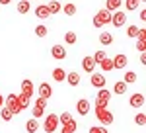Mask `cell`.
Returning a JSON list of instances; mask_svg holds the SVG:
<instances>
[{
  "label": "cell",
  "mask_w": 146,
  "mask_h": 133,
  "mask_svg": "<svg viewBox=\"0 0 146 133\" xmlns=\"http://www.w3.org/2000/svg\"><path fill=\"white\" fill-rule=\"evenodd\" d=\"M109 100H111V92L107 88H100L98 90V94H96V108H107V104H109Z\"/></svg>",
  "instance_id": "cell-1"
},
{
  "label": "cell",
  "mask_w": 146,
  "mask_h": 133,
  "mask_svg": "<svg viewBox=\"0 0 146 133\" xmlns=\"http://www.w3.org/2000/svg\"><path fill=\"white\" fill-rule=\"evenodd\" d=\"M58 125H60V123H58V116H56V114H49L45 118V123H43L41 127L45 129V133H55L56 129H58Z\"/></svg>",
  "instance_id": "cell-2"
},
{
  "label": "cell",
  "mask_w": 146,
  "mask_h": 133,
  "mask_svg": "<svg viewBox=\"0 0 146 133\" xmlns=\"http://www.w3.org/2000/svg\"><path fill=\"white\" fill-rule=\"evenodd\" d=\"M105 24H111V12H107L103 8L94 16V28H103Z\"/></svg>",
  "instance_id": "cell-3"
},
{
  "label": "cell",
  "mask_w": 146,
  "mask_h": 133,
  "mask_svg": "<svg viewBox=\"0 0 146 133\" xmlns=\"http://www.w3.org/2000/svg\"><path fill=\"white\" fill-rule=\"evenodd\" d=\"M96 118L100 120L101 125H111L113 123V114L107 108H96Z\"/></svg>",
  "instance_id": "cell-4"
},
{
  "label": "cell",
  "mask_w": 146,
  "mask_h": 133,
  "mask_svg": "<svg viewBox=\"0 0 146 133\" xmlns=\"http://www.w3.org/2000/svg\"><path fill=\"white\" fill-rule=\"evenodd\" d=\"M4 108H8L14 116H16V114H20L22 108L18 106V94H8V96L4 98Z\"/></svg>",
  "instance_id": "cell-5"
},
{
  "label": "cell",
  "mask_w": 146,
  "mask_h": 133,
  "mask_svg": "<svg viewBox=\"0 0 146 133\" xmlns=\"http://www.w3.org/2000/svg\"><path fill=\"white\" fill-rule=\"evenodd\" d=\"M111 24L115 26V28H123L125 24H127V14H125L123 10H117L111 14Z\"/></svg>",
  "instance_id": "cell-6"
},
{
  "label": "cell",
  "mask_w": 146,
  "mask_h": 133,
  "mask_svg": "<svg viewBox=\"0 0 146 133\" xmlns=\"http://www.w3.org/2000/svg\"><path fill=\"white\" fill-rule=\"evenodd\" d=\"M90 82H92V86H96V88L100 90V88H105V84H107V78L103 77L101 73H92L90 75Z\"/></svg>",
  "instance_id": "cell-7"
},
{
  "label": "cell",
  "mask_w": 146,
  "mask_h": 133,
  "mask_svg": "<svg viewBox=\"0 0 146 133\" xmlns=\"http://www.w3.org/2000/svg\"><path fill=\"white\" fill-rule=\"evenodd\" d=\"M37 94H39V98L49 100L51 96H53V86H51L49 82H41V84H39V90H37Z\"/></svg>",
  "instance_id": "cell-8"
},
{
  "label": "cell",
  "mask_w": 146,
  "mask_h": 133,
  "mask_svg": "<svg viewBox=\"0 0 146 133\" xmlns=\"http://www.w3.org/2000/svg\"><path fill=\"white\" fill-rule=\"evenodd\" d=\"M144 102H146V98H144V94H140V92L133 94V96H131V100H129V104H131L135 110H140V108L144 106Z\"/></svg>",
  "instance_id": "cell-9"
},
{
  "label": "cell",
  "mask_w": 146,
  "mask_h": 133,
  "mask_svg": "<svg viewBox=\"0 0 146 133\" xmlns=\"http://www.w3.org/2000/svg\"><path fill=\"white\" fill-rule=\"evenodd\" d=\"M22 94H25L27 98H31L35 94V86H33V82H31L29 78H23L22 80Z\"/></svg>",
  "instance_id": "cell-10"
},
{
  "label": "cell",
  "mask_w": 146,
  "mask_h": 133,
  "mask_svg": "<svg viewBox=\"0 0 146 133\" xmlns=\"http://www.w3.org/2000/svg\"><path fill=\"white\" fill-rule=\"evenodd\" d=\"M92 108V104H90V100H86V98H82L76 102V112H78L80 116H88V112H90Z\"/></svg>",
  "instance_id": "cell-11"
},
{
  "label": "cell",
  "mask_w": 146,
  "mask_h": 133,
  "mask_svg": "<svg viewBox=\"0 0 146 133\" xmlns=\"http://www.w3.org/2000/svg\"><path fill=\"white\" fill-rule=\"evenodd\" d=\"M51 55L55 57L56 61H62V59H66V49L60 47V45H53L51 47Z\"/></svg>",
  "instance_id": "cell-12"
},
{
  "label": "cell",
  "mask_w": 146,
  "mask_h": 133,
  "mask_svg": "<svg viewBox=\"0 0 146 133\" xmlns=\"http://www.w3.org/2000/svg\"><path fill=\"white\" fill-rule=\"evenodd\" d=\"M96 65H98V63H96L92 57H84V59H82V69H84L88 75H92V73L96 71Z\"/></svg>",
  "instance_id": "cell-13"
},
{
  "label": "cell",
  "mask_w": 146,
  "mask_h": 133,
  "mask_svg": "<svg viewBox=\"0 0 146 133\" xmlns=\"http://www.w3.org/2000/svg\"><path fill=\"white\" fill-rule=\"evenodd\" d=\"M127 63H129V59H127V55H123V53L113 57V69H123V66H127Z\"/></svg>",
  "instance_id": "cell-14"
},
{
  "label": "cell",
  "mask_w": 146,
  "mask_h": 133,
  "mask_svg": "<svg viewBox=\"0 0 146 133\" xmlns=\"http://www.w3.org/2000/svg\"><path fill=\"white\" fill-rule=\"evenodd\" d=\"M123 0H105V10L107 12H117L121 8Z\"/></svg>",
  "instance_id": "cell-15"
},
{
  "label": "cell",
  "mask_w": 146,
  "mask_h": 133,
  "mask_svg": "<svg viewBox=\"0 0 146 133\" xmlns=\"http://www.w3.org/2000/svg\"><path fill=\"white\" fill-rule=\"evenodd\" d=\"M49 16H51V14H49V8H47V6L41 4V6L35 8V18H39V20H47Z\"/></svg>",
  "instance_id": "cell-16"
},
{
  "label": "cell",
  "mask_w": 146,
  "mask_h": 133,
  "mask_svg": "<svg viewBox=\"0 0 146 133\" xmlns=\"http://www.w3.org/2000/svg\"><path fill=\"white\" fill-rule=\"evenodd\" d=\"M66 82L70 86H78L80 84V75L76 71H72V73H66Z\"/></svg>",
  "instance_id": "cell-17"
},
{
  "label": "cell",
  "mask_w": 146,
  "mask_h": 133,
  "mask_svg": "<svg viewBox=\"0 0 146 133\" xmlns=\"http://www.w3.org/2000/svg\"><path fill=\"white\" fill-rule=\"evenodd\" d=\"M76 127H78V123L74 122V120H70L68 123L60 125V133H76Z\"/></svg>",
  "instance_id": "cell-18"
},
{
  "label": "cell",
  "mask_w": 146,
  "mask_h": 133,
  "mask_svg": "<svg viewBox=\"0 0 146 133\" xmlns=\"http://www.w3.org/2000/svg\"><path fill=\"white\" fill-rule=\"evenodd\" d=\"M39 127H41V125H39V122H37V120H33V118L25 122V129H27V133H37V131H39Z\"/></svg>",
  "instance_id": "cell-19"
},
{
  "label": "cell",
  "mask_w": 146,
  "mask_h": 133,
  "mask_svg": "<svg viewBox=\"0 0 146 133\" xmlns=\"http://www.w3.org/2000/svg\"><path fill=\"white\" fill-rule=\"evenodd\" d=\"M53 78H55L56 82H62V80H66V71H64V69H60V66L53 69Z\"/></svg>",
  "instance_id": "cell-20"
},
{
  "label": "cell",
  "mask_w": 146,
  "mask_h": 133,
  "mask_svg": "<svg viewBox=\"0 0 146 133\" xmlns=\"http://www.w3.org/2000/svg\"><path fill=\"white\" fill-rule=\"evenodd\" d=\"M100 43L105 45V47H107V45H111L113 43V35L109 32H101L100 33Z\"/></svg>",
  "instance_id": "cell-21"
},
{
  "label": "cell",
  "mask_w": 146,
  "mask_h": 133,
  "mask_svg": "<svg viewBox=\"0 0 146 133\" xmlns=\"http://www.w3.org/2000/svg\"><path fill=\"white\" fill-rule=\"evenodd\" d=\"M100 66H101V71H103V73H111V71H113V59L105 57V59L100 63Z\"/></svg>",
  "instance_id": "cell-22"
},
{
  "label": "cell",
  "mask_w": 146,
  "mask_h": 133,
  "mask_svg": "<svg viewBox=\"0 0 146 133\" xmlns=\"http://www.w3.org/2000/svg\"><path fill=\"white\" fill-rule=\"evenodd\" d=\"M29 100H31V98H27L25 94H18V106L22 108V112L29 108Z\"/></svg>",
  "instance_id": "cell-23"
},
{
  "label": "cell",
  "mask_w": 146,
  "mask_h": 133,
  "mask_svg": "<svg viewBox=\"0 0 146 133\" xmlns=\"http://www.w3.org/2000/svg\"><path fill=\"white\" fill-rule=\"evenodd\" d=\"M16 8H18V14H27V12H29V8H31V4H29L27 0H20Z\"/></svg>",
  "instance_id": "cell-24"
},
{
  "label": "cell",
  "mask_w": 146,
  "mask_h": 133,
  "mask_svg": "<svg viewBox=\"0 0 146 133\" xmlns=\"http://www.w3.org/2000/svg\"><path fill=\"white\" fill-rule=\"evenodd\" d=\"M113 92H115V94H121V96H123L125 92H127V84H125L123 80H117V82H115V86H113Z\"/></svg>",
  "instance_id": "cell-25"
},
{
  "label": "cell",
  "mask_w": 146,
  "mask_h": 133,
  "mask_svg": "<svg viewBox=\"0 0 146 133\" xmlns=\"http://www.w3.org/2000/svg\"><path fill=\"white\" fill-rule=\"evenodd\" d=\"M47 8H49V14L53 16L56 12H60V2H56V0H51L49 4H47Z\"/></svg>",
  "instance_id": "cell-26"
},
{
  "label": "cell",
  "mask_w": 146,
  "mask_h": 133,
  "mask_svg": "<svg viewBox=\"0 0 146 133\" xmlns=\"http://www.w3.org/2000/svg\"><path fill=\"white\" fill-rule=\"evenodd\" d=\"M136 73H133V71H129V73H125V77H123V82L125 84H133V82H136Z\"/></svg>",
  "instance_id": "cell-27"
},
{
  "label": "cell",
  "mask_w": 146,
  "mask_h": 133,
  "mask_svg": "<svg viewBox=\"0 0 146 133\" xmlns=\"http://www.w3.org/2000/svg\"><path fill=\"white\" fill-rule=\"evenodd\" d=\"M0 118H2L4 122H10L12 118H14V114H12L8 108H0Z\"/></svg>",
  "instance_id": "cell-28"
},
{
  "label": "cell",
  "mask_w": 146,
  "mask_h": 133,
  "mask_svg": "<svg viewBox=\"0 0 146 133\" xmlns=\"http://www.w3.org/2000/svg\"><path fill=\"white\" fill-rule=\"evenodd\" d=\"M70 120H74V118L70 116V112H62V114L58 116V123H60V125H64V123H68Z\"/></svg>",
  "instance_id": "cell-29"
},
{
  "label": "cell",
  "mask_w": 146,
  "mask_h": 133,
  "mask_svg": "<svg viewBox=\"0 0 146 133\" xmlns=\"http://www.w3.org/2000/svg\"><path fill=\"white\" fill-rule=\"evenodd\" d=\"M64 43L66 45H74L76 43V33L74 32H66V35H64Z\"/></svg>",
  "instance_id": "cell-30"
},
{
  "label": "cell",
  "mask_w": 146,
  "mask_h": 133,
  "mask_svg": "<svg viewBox=\"0 0 146 133\" xmlns=\"http://www.w3.org/2000/svg\"><path fill=\"white\" fill-rule=\"evenodd\" d=\"M62 12H64L66 16H74V14H76V6H74V4H64V6H62Z\"/></svg>",
  "instance_id": "cell-31"
},
{
  "label": "cell",
  "mask_w": 146,
  "mask_h": 133,
  "mask_svg": "<svg viewBox=\"0 0 146 133\" xmlns=\"http://www.w3.org/2000/svg\"><path fill=\"white\" fill-rule=\"evenodd\" d=\"M125 8L129 12L136 10V8H138V0H125Z\"/></svg>",
  "instance_id": "cell-32"
},
{
  "label": "cell",
  "mask_w": 146,
  "mask_h": 133,
  "mask_svg": "<svg viewBox=\"0 0 146 133\" xmlns=\"http://www.w3.org/2000/svg\"><path fill=\"white\" fill-rule=\"evenodd\" d=\"M47 33H49V30H47L45 26H37L35 28V35L37 37H47Z\"/></svg>",
  "instance_id": "cell-33"
},
{
  "label": "cell",
  "mask_w": 146,
  "mask_h": 133,
  "mask_svg": "<svg viewBox=\"0 0 146 133\" xmlns=\"http://www.w3.org/2000/svg\"><path fill=\"white\" fill-rule=\"evenodd\" d=\"M138 32H140V28H138V26H129L127 35H129V37H138Z\"/></svg>",
  "instance_id": "cell-34"
},
{
  "label": "cell",
  "mask_w": 146,
  "mask_h": 133,
  "mask_svg": "<svg viewBox=\"0 0 146 133\" xmlns=\"http://www.w3.org/2000/svg\"><path fill=\"white\" fill-rule=\"evenodd\" d=\"M135 123L136 125H144L146 123V116H144V112H138L135 116Z\"/></svg>",
  "instance_id": "cell-35"
},
{
  "label": "cell",
  "mask_w": 146,
  "mask_h": 133,
  "mask_svg": "<svg viewBox=\"0 0 146 133\" xmlns=\"http://www.w3.org/2000/svg\"><path fill=\"white\" fill-rule=\"evenodd\" d=\"M88 133H109V131H107V127H103V125H94V127H90Z\"/></svg>",
  "instance_id": "cell-36"
},
{
  "label": "cell",
  "mask_w": 146,
  "mask_h": 133,
  "mask_svg": "<svg viewBox=\"0 0 146 133\" xmlns=\"http://www.w3.org/2000/svg\"><path fill=\"white\" fill-rule=\"evenodd\" d=\"M105 51H96V55L92 57V59H94V61H96V63H101V61H103V59H105Z\"/></svg>",
  "instance_id": "cell-37"
},
{
  "label": "cell",
  "mask_w": 146,
  "mask_h": 133,
  "mask_svg": "<svg viewBox=\"0 0 146 133\" xmlns=\"http://www.w3.org/2000/svg\"><path fill=\"white\" fill-rule=\"evenodd\" d=\"M31 114H33V120H39V118H43V116H45V110H41V108H33Z\"/></svg>",
  "instance_id": "cell-38"
},
{
  "label": "cell",
  "mask_w": 146,
  "mask_h": 133,
  "mask_svg": "<svg viewBox=\"0 0 146 133\" xmlns=\"http://www.w3.org/2000/svg\"><path fill=\"white\" fill-rule=\"evenodd\" d=\"M33 108H41V110H45V108H47V100L37 98V100H35V106H33Z\"/></svg>",
  "instance_id": "cell-39"
},
{
  "label": "cell",
  "mask_w": 146,
  "mask_h": 133,
  "mask_svg": "<svg viewBox=\"0 0 146 133\" xmlns=\"http://www.w3.org/2000/svg\"><path fill=\"white\" fill-rule=\"evenodd\" d=\"M136 49H138L140 53H144V49H146V39H138V41H136Z\"/></svg>",
  "instance_id": "cell-40"
},
{
  "label": "cell",
  "mask_w": 146,
  "mask_h": 133,
  "mask_svg": "<svg viewBox=\"0 0 146 133\" xmlns=\"http://www.w3.org/2000/svg\"><path fill=\"white\" fill-rule=\"evenodd\" d=\"M140 20H142V22H144V20H146V10H144V8L140 10Z\"/></svg>",
  "instance_id": "cell-41"
},
{
  "label": "cell",
  "mask_w": 146,
  "mask_h": 133,
  "mask_svg": "<svg viewBox=\"0 0 146 133\" xmlns=\"http://www.w3.org/2000/svg\"><path fill=\"white\" fill-rule=\"evenodd\" d=\"M140 63H142V65H146V55H144V53L140 55Z\"/></svg>",
  "instance_id": "cell-42"
},
{
  "label": "cell",
  "mask_w": 146,
  "mask_h": 133,
  "mask_svg": "<svg viewBox=\"0 0 146 133\" xmlns=\"http://www.w3.org/2000/svg\"><path fill=\"white\" fill-rule=\"evenodd\" d=\"M12 0H0V6H6V4H10Z\"/></svg>",
  "instance_id": "cell-43"
},
{
  "label": "cell",
  "mask_w": 146,
  "mask_h": 133,
  "mask_svg": "<svg viewBox=\"0 0 146 133\" xmlns=\"http://www.w3.org/2000/svg\"><path fill=\"white\" fill-rule=\"evenodd\" d=\"M0 108H4V96L0 94Z\"/></svg>",
  "instance_id": "cell-44"
},
{
  "label": "cell",
  "mask_w": 146,
  "mask_h": 133,
  "mask_svg": "<svg viewBox=\"0 0 146 133\" xmlns=\"http://www.w3.org/2000/svg\"><path fill=\"white\" fill-rule=\"evenodd\" d=\"M138 2H142V0H138Z\"/></svg>",
  "instance_id": "cell-45"
},
{
  "label": "cell",
  "mask_w": 146,
  "mask_h": 133,
  "mask_svg": "<svg viewBox=\"0 0 146 133\" xmlns=\"http://www.w3.org/2000/svg\"><path fill=\"white\" fill-rule=\"evenodd\" d=\"M27 2H31V0H27Z\"/></svg>",
  "instance_id": "cell-46"
}]
</instances>
